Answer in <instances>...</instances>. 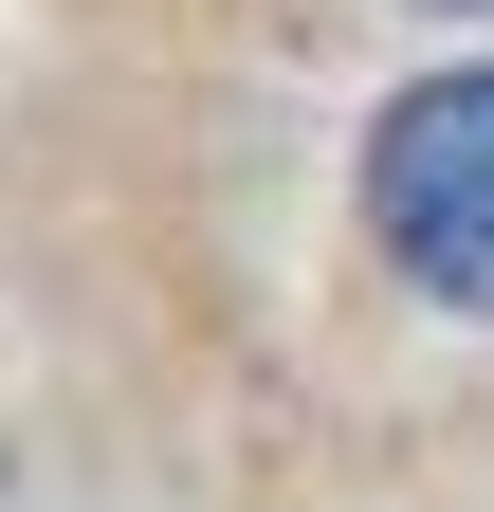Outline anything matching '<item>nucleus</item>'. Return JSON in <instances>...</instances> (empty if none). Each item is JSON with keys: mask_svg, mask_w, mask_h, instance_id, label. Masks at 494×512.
<instances>
[{"mask_svg": "<svg viewBox=\"0 0 494 512\" xmlns=\"http://www.w3.org/2000/svg\"><path fill=\"white\" fill-rule=\"evenodd\" d=\"M440 19H494V0H440Z\"/></svg>", "mask_w": 494, "mask_h": 512, "instance_id": "nucleus-2", "label": "nucleus"}, {"mask_svg": "<svg viewBox=\"0 0 494 512\" xmlns=\"http://www.w3.org/2000/svg\"><path fill=\"white\" fill-rule=\"evenodd\" d=\"M366 238H385L440 311L494 330V55L421 74L385 128H366Z\"/></svg>", "mask_w": 494, "mask_h": 512, "instance_id": "nucleus-1", "label": "nucleus"}]
</instances>
